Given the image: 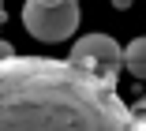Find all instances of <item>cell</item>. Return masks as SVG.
<instances>
[{
  "label": "cell",
  "mask_w": 146,
  "mask_h": 131,
  "mask_svg": "<svg viewBox=\"0 0 146 131\" xmlns=\"http://www.w3.org/2000/svg\"><path fill=\"white\" fill-rule=\"evenodd\" d=\"M124 68H127L135 79H146V38H135V41L124 49Z\"/></svg>",
  "instance_id": "cell-4"
},
{
  "label": "cell",
  "mask_w": 146,
  "mask_h": 131,
  "mask_svg": "<svg viewBox=\"0 0 146 131\" xmlns=\"http://www.w3.org/2000/svg\"><path fill=\"white\" fill-rule=\"evenodd\" d=\"M112 4H116V8H127V4H131V0H112Z\"/></svg>",
  "instance_id": "cell-7"
},
{
  "label": "cell",
  "mask_w": 146,
  "mask_h": 131,
  "mask_svg": "<svg viewBox=\"0 0 146 131\" xmlns=\"http://www.w3.org/2000/svg\"><path fill=\"white\" fill-rule=\"evenodd\" d=\"M0 131H135L116 79L52 56L0 64Z\"/></svg>",
  "instance_id": "cell-1"
},
{
  "label": "cell",
  "mask_w": 146,
  "mask_h": 131,
  "mask_svg": "<svg viewBox=\"0 0 146 131\" xmlns=\"http://www.w3.org/2000/svg\"><path fill=\"white\" fill-rule=\"evenodd\" d=\"M41 4H60V0H41Z\"/></svg>",
  "instance_id": "cell-8"
},
{
  "label": "cell",
  "mask_w": 146,
  "mask_h": 131,
  "mask_svg": "<svg viewBox=\"0 0 146 131\" xmlns=\"http://www.w3.org/2000/svg\"><path fill=\"white\" fill-rule=\"evenodd\" d=\"M135 131H146V97H142V105L135 109Z\"/></svg>",
  "instance_id": "cell-5"
},
{
  "label": "cell",
  "mask_w": 146,
  "mask_h": 131,
  "mask_svg": "<svg viewBox=\"0 0 146 131\" xmlns=\"http://www.w3.org/2000/svg\"><path fill=\"white\" fill-rule=\"evenodd\" d=\"M71 64L79 68H90L105 79H120V68H124V49L116 45L109 34H86L71 45Z\"/></svg>",
  "instance_id": "cell-3"
},
{
  "label": "cell",
  "mask_w": 146,
  "mask_h": 131,
  "mask_svg": "<svg viewBox=\"0 0 146 131\" xmlns=\"http://www.w3.org/2000/svg\"><path fill=\"white\" fill-rule=\"evenodd\" d=\"M15 56V49H11V41H0V64H4V60H11Z\"/></svg>",
  "instance_id": "cell-6"
},
{
  "label": "cell",
  "mask_w": 146,
  "mask_h": 131,
  "mask_svg": "<svg viewBox=\"0 0 146 131\" xmlns=\"http://www.w3.org/2000/svg\"><path fill=\"white\" fill-rule=\"evenodd\" d=\"M0 15H4V11H0Z\"/></svg>",
  "instance_id": "cell-9"
},
{
  "label": "cell",
  "mask_w": 146,
  "mask_h": 131,
  "mask_svg": "<svg viewBox=\"0 0 146 131\" xmlns=\"http://www.w3.org/2000/svg\"><path fill=\"white\" fill-rule=\"evenodd\" d=\"M79 0H60V4H41V0H26L23 4V26L26 34L38 41H68L79 30Z\"/></svg>",
  "instance_id": "cell-2"
}]
</instances>
